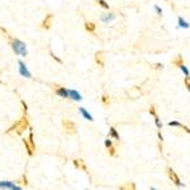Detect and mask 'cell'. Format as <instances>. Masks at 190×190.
Instances as JSON below:
<instances>
[{
  "instance_id": "obj_1",
  "label": "cell",
  "mask_w": 190,
  "mask_h": 190,
  "mask_svg": "<svg viewBox=\"0 0 190 190\" xmlns=\"http://www.w3.org/2000/svg\"><path fill=\"white\" fill-rule=\"evenodd\" d=\"M29 128V120H28L27 116H23L21 118H19L16 123H13L12 125L5 130V133H11V132H15L16 134H23L24 130H27Z\"/></svg>"
},
{
  "instance_id": "obj_2",
  "label": "cell",
  "mask_w": 190,
  "mask_h": 190,
  "mask_svg": "<svg viewBox=\"0 0 190 190\" xmlns=\"http://www.w3.org/2000/svg\"><path fill=\"white\" fill-rule=\"evenodd\" d=\"M11 47H12L13 52L18 56H27V53H28L27 45H25L21 40H19V39H12V40H11Z\"/></svg>"
},
{
  "instance_id": "obj_3",
  "label": "cell",
  "mask_w": 190,
  "mask_h": 190,
  "mask_svg": "<svg viewBox=\"0 0 190 190\" xmlns=\"http://www.w3.org/2000/svg\"><path fill=\"white\" fill-rule=\"evenodd\" d=\"M63 129L67 134H76V133H77V126H76V124L73 123L72 120H69V118L63 120Z\"/></svg>"
},
{
  "instance_id": "obj_4",
  "label": "cell",
  "mask_w": 190,
  "mask_h": 190,
  "mask_svg": "<svg viewBox=\"0 0 190 190\" xmlns=\"http://www.w3.org/2000/svg\"><path fill=\"white\" fill-rule=\"evenodd\" d=\"M166 173H168V175H169L170 181H172V182L174 183V185H177V186H182V185H183V183L181 182L180 177L177 175V173H175L172 168H166Z\"/></svg>"
},
{
  "instance_id": "obj_5",
  "label": "cell",
  "mask_w": 190,
  "mask_h": 190,
  "mask_svg": "<svg viewBox=\"0 0 190 190\" xmlns=\"http://www.w3.org/2000/svg\"><path fill=\"white\" fill-rule=\"evenodd\" d=\"M52 89H53V92H55L57 96H60V97L69 98V95H68V89H67V88L60 87V85H52Z\"/></svg>"
},
{
  "instance_id": "obj_6",
  "label": "cell",
  "mask_w": 190,
  "mask_h": 190,
  "mask_svg": "<svg viewBox=\"0 0 190 190\" xmlns=\"http://www.w3.org/2000/svg\"><path fill=\"white\" fill-rule=\"evenodd\" d=\"M95 63L100 68H104V65H105V55H104L103 51H97L95 53Z\"/></svg>"
},
{
  "instance_id": "obj_7",
  "label": "cell",
  "mask_w": 190,
  "mask_h": 190,
  "mask_svg": "<svg viewBox=\"0 0 190 190\" xmlns=\"http://www.w3.org/2000/svg\"><path fill=\"white\" fill-rule=\"evenodd\" d=\"M19 72H20V75L21 76H24L25 78H31L32 77V75H31V72L28 70V68H27V65H25L24 63H23L21 60H19Z\"/></svg>"
},
{
  "instance_id": "obj_8",
  "label": "cell",
  "mask_w": 190,
  "mask_h": 190,
  "mask_svg": "<svg viewBox=\"0 0 190 190\" xmlns=\"http://www.w3.org/2000/svg\"><path fill=\"white\" fill-rule=\"evenodd\" d=\"M126 93H128V95H129L132 98H138L141 95H142V90H141L140 87H133V88H130V89H128Z\"/></svg>"
},
{
  "instance_id": "obj_9",
  "label": "cell",
  "mask_w": 190,
  "mask_h": 190,
  "mask_svg": "<svg viewBox=\"0 0 190 190\" xmlns=\"http://www.w3.org/2000/svg\"><path fill=\"white\" fill-rule=\"evenodd\" d=\"M52 20H53V15H52V13H48V15L45 16V19L43 20V23H41L43 29H49V28L52 27Z\"/></svg>"
},
{
  "instance_id": "obj_10",
  "label": "cell",
  "mask_w": 190,
  "mask_h": 190,
  "mask_svg": "<svg viewBox=\"0 0 190 190\" xmlns=\"http://www.w3.org/2000/svg\"><path fill=\"white\" fill-rule=\"evenodd\" d=\"M73 165H75V168H77V169L83 170V172H85V173H88V166H87V164H85L84 160L76 158V160H73Z\"/></svg>"
},
{
  "instance_id": "obj_11",
  "label": "cell",
  "mask_w": 190,
  "mask_h": 190,
  "mask_svg": "<svg viewBox=\"0 0 190 190\" xmlns=\"http://www.w3.org/2000/svg\"><path fill=\"white\" fill-rule=\"evenodd\" d=\"M28 129H29V136H28L27 141H28V144H29V146H31V149H32V152L35 153V150H36V144H35V136H33V130L31 129V128H28Z\"/></svg>"
},
{
  "instance_id": "obj_12",
  "label": "cell",
  "mask_w": 190,
  "mask_h": 190,
  "mask_svg": "<svg viewBox=\"0 0 190 190\" xmlns=\"http://www.w3.org/2000/svg\"><path fill=\"white\" fill-rule=\"evenodd\" d=\"M100 19H101V21H103V23H110L112 20H114V19H116V15H114V13H112V12H106V13H103V15L100 16Z\"/></svg>"
},
{
  "instance_id": "obj_13",
  "label": "cell",
  "mask_w": 190,
  "mask_h": 190,
  "mask_svg": "<svg viewBox=\"0 0 190 190\" xmlns=\"http://www.w3.org/2000/svg\"><path fill=\"white\" fill-rule=\"evenodd\" d=\"M68 95H69V98H72L73 101H80L81 98V95L75 89H68Z\"/></svg>"
},
{
  "instance_id": "obj_14",
  "label": "cell",
  "mask_w": 190,
  "mask_h": 190,
  "mask_svg": "<svg viewBox=\"0 0 190 190\" xmlns=\"http://www.w3.org/2000/svg\"><path fill=\"white\" fill-rule=\"evenodd\" d=\"M13 185H15V182H12V181H0V189L3 190H10Z\"/></svg>"
},
{
  "instance_id": "obj_15",
  "label": "cell",
  "mask_w": 190,
  "mask_h": 190,
  "mask_svg": "<svg viewBox=\"0 0 190 190\" xmlns=\"http://www.w3.org/2000/svg\"><path fill=\"white\" fill-rule=\"evenodd\" d=\"M172 64L175 65V67H178V68H180L181 65H183V57H182V55H177V56H175V57L172 60Z\"/></svg>"
},
{
  "instance_id": "obj_16",
  "label": "cell",
  "mask_w": 190,
  "mask_h": 190,
  "mask_svg": "<svg viewBox=\"0 0 190 190\" xmlns=\"http://www.w3.org/2000/svg\"><path fill=\"white\" fill-rule=\"evenodd\" d=\"M118 189H120V190H137V189H136V183L134 182H125L124 185H121Z\"/></svg>"
},
{
  "instance_id": "obj_17",
  "label": "cell",
  "mask_w": 190,
  "mask_h": 190,
  "mask_svg": "<svg viewBox=\"0 0 190 190\" xmlns=\"http://www.w3.org/2000/svg\"><path fill=\"white\" fill-rule=\"evenodd\" d=\"M85 29H87L89 33H95L96 24H95V23H92V21H85Z\"/></svg>"
},
{
  "instance_id": "obj_18",
  "label": "cell",
  "mask_w": 190,
  "mask_h": 190,
  "mask_svg": "<svg viewBox=\"0 0 190 190\" xmlns=\"http://www.w3.org/2000/svg\"><path fill=\"white\" fill-rule=\"evenodd\" d=\"M78 110H80V113L83 114V117L85 118V120H88V121H93L92 114H90L89 112H87V110H85V108H78Z\"/></svg>"
},
{
  "instance_id": "obj_19",
  "label": "cell",
  "mask_w": 190,
  "mask_h": 190,
  "mask_svg": "<svg viewBox=\"0 0 190 190\" xmlns=\"http://www.w3.org/2000/svg\"><path fill=\"white\" fill-rule=\"evenodd\" d=\"M101 104H103L104 106H109V104H110V96L109 95H103V96H101Z\"/></svg>"
},
{
  "instance_id": "obj_20",
  "label": "cell",
  "mask_w": 190,
  "mask_h": 190,
  "mask_svg": "<svg viewBox=\"0 0 190 190\" xmlns=\"http://www.w3.org/2000/svg\"><path fill=\"white\" fill-rule=\"evenodd\" d=\"M109 136H110V137H113L114 140L120 141V134L117 133V130H116L114 128H110V129H109Z\"/></svg>"
},
{
  "instance_id": "obj_21",
  "label": "cell",
  "mask_w": 190,
  "mask_h": 190,
  "mask_svg": "<svg viewBox=\"0 0 190 190\" xmlns=\"http://www.w3.org/2000/svg\"><path fill=\"white\" fill-rule=\"evenodd\" d=\"M23 144H24L25 149H27V153H28V156H33V154H35V153L32 152V149H31V146H29V144H28L27 138H23Z\"/></svg>"
},
{
  "instance_id": "obj_22",
  "label": "cell",
  "mask_w": 190,
  "mask_h": 190,
  "mask_svg": "<svg viewBox=\"0 0 190 190\" xmlns=\"http://www.w3.org/2000/svg\"><path fill=\"white\" fill-rule=\"evenodd\" d=\"M154 123H156V126L158 128V130L162 129V124H161V120H160V117H158V114L154 116Z\"/></svg>"
},
{
  "instance_id": "obj_23",
  "label": "cell",
  "mask_w": 190,
  "mask_h": 190,
  "mask_svg": "<svg viewBox=\"0 0 190 190\" xmlns=\"http://www.w3.org/2000/svg\"><path fill=\"white\" fill-rule=\"evenodd\" d=\"M149 113L153 116V117H154V116L157 114V108H156L154 104H152V105H150V108H149Z\"/></svg>"
},
{
  "instance_id": "obj_24",
  "label": "cell",
  "mask_w": 190,
  "mask_h": 190,
  "mask_svg": "<svg viewBox=\"0 0 190 190\" xmlns=\"http://www.w3.org/2000/svg\"><path fill=\"white\" fill-rule=\"evenodd\" d=\"M97 3L104 8V10H109V4H108L105 0H97Z\"/></svg>"
},
{
  "instance_id": "obj_25",
  "label": "cell",
  "mask_w": 190,
  "mask_h": 190,
  "mask_svg": "<svg viewBox=\"0 0 190 190\" xmlns=\"http://www.w3.org/2000/svg\"><path fill=\"white\" fill-rule=\"evenodd\" d=\"M180 69L182 70V72H183V75H185V76H190V72H189V69H188V68H186V65H185V64H183V65H181V67H180Z\"/></svg>"
},
{
  "instance_id": "obj_26",
  "label": "cell",
  "mask_w": 190,
  "mask_h": 190,
  "mask_svg": "<svg viewBox=\"0 0 190 190\" xmlns=\"http://www.w3.org/2000/svg\"><path fill=\"white\" fill-rule=\"evenodd\" d=\"M178 21H180V25H181L182 28H189V24H188V23H186L185 20H183L182 18H178Z\"/></svg>"
},
{
  "instance_id": "obj_27",
  "label": "cell",
  "mask_w": 190,
  "mask_h": 190,
  "mask_svg": "<svg viewBox=\"0 0 190 190\" xmlns=\"http://www.w3.org/2000/svg\"><path fill=\"white\" fill-rule=\"evenodd\" d=\"M183 83H185L186 88H188V90L190 92V76H185V78H183Z\"/></svg>"
},
{
  "instance_id": "obj_28",
  "label": "cell",
  "mask_w": 190,
  "mask_h": 190,
  "mask_svg": "<svg viewBox=\"0 0 190 190\" xmlns=\"http://www.w3.org/2000/svg\"><path fill=\"white\" fill-rule=\"evenodd\" d=\"M19 182H20V183H23V185H24V186H27L28 185V180H27V175H21V178H20V180H19Z\"/></svg>"
},
{
  "instance_id": "obj_29",
  "label": "cell",
  "mask_w": 190,
  "mask_h": 190,
  "mask_svg": "<svg viewBox=\"0 0 190 190\" xmlns=\"http://www.w3.org/2000/svg\"><path fill=\"white\" fill-rule=\"evenodd\" d=\"M108 153H109V156L114 157V156H116V148H114V146H110V148L108 149Z\"/></svg>"
},
{
  "instance_id": "obj_30",
  "label": "cell",
  "mask_w": 190,
  "mask_h": 190,
  "mask_svg": "<svg viewBox=\"0 0 190 190\" xmlns=\"http://www.w3.org/2000/svg\"><path fill=\"white\" fill-rule=\"evenodd\" d=\"M181 125H182V124L178 123V121H170V123H169V126H177V128H181Z\"/></svg>"
},
{
  "instance_id": "obj_31",
  "label": "cell",
  "mask_w": 190,
  "mask_h": 190,
  "mask_svg": "<svg viewBox=\"0 0 190 190\" xmlns=\"http://www.w3.org/2000/svg\"><path fill=\"white\" fill-rule=\"evenodd\" d=\"M110 146H113V142H112V140H109V138H108V140H105V148L109 149Z\"/></svg>"
},
{
  "instance_id": "obj_32",
  "label": "cell",
  "mask_w": 190,
  "mask_h": 190,
  "mask_svg": "<svg viewBox=\"0 0 190 190\" xmlns=\"http://www.w3.org/2000/svg\"><path fill=\"white\" fill-rule=\"evenodd\" d=\"M51 56H52V59H55V60L57 61L59 64H63V60H61V59H59V57H57V56H56V55H53V52H51Z\"/></svg>"
},
{
  "instance_id": "obj_33",
  "label": "cell",
  "mask_w": 190,
  "mask_h": 190,
  "mask_svg": "<svg viewBox=\"0 0 190 190\" xmlns=\"http://www.w3.org/2000/svg\"><path fill=\"white\" fill-rule=\"evenodd\" d=\"M10 190H23V189L20 188V186H18V185H16V183H15V185H13V186H12V188H11Z\"/></svg>"
},
{
  "instance_id": "obj_34",
  "label": "cell",
  "mask_w": 190,
  "mask_h": 190,
  "mask_svg": "<svg viewBox=\"0 0 190 190\" xmlns=\"http://www.w3.org/2000/svg\"><path fill=\"white\" fill-rule=\"evenodd\" d=\"M21 105H23V110H24V112H27L28 108H27V104H25V101H23V100H21Z\"/></svg>"
},
{
  "instance_id": "obj_35",
  "label": "cell",
  "mask_w": 190,
  "mask_h": 190,
  "mask_svg": "<svg viewBox=\"0 0 190 190\" xmlns=\"http://www.w3.org/2000/svg\"><path fill=\"white\" fill-rule=\"evenodd\" d=\"M154 68L156 69H162V65H161L160 63H157V64H154Z\"/></svg>"
},
{
  "instance_id": "obj_36",
  "label": "cell",
  "mask_w": 190,
  "mask_h": 190,
  "mask_svg": "<svg viewBox=\"0 0 190 190\" xmlns=\"http://www.w3.org/2000/svg\"><path fill=\"white\" fill-rule=\"evenodd\" d=\"M156 11H157V13H158V15H161V13H162V11H161V8L158 7V5H156Z\"/></svg>"
},
{
  "instance_id": "obj_37",
  "label": "cell",
  "mask_w": 190,
  "mask_h": 190,
  "mask_svg": "<svg viewBox=\"0 0 190 190\" xmlns=\"http://www.w3.org/2000/svg\"><path fill=\"white\" fill-rule=\"evenodd\" d=\"M150 190H157V189H156V188H150Z\"/></svg>"
},
{
  "instance_id": "obj_38",
  "label": "cell",
  "mask_w": 190,
  "mask_h": 190,
  "mask_svg": "<svg viewBox=\"0 0 190 190\" xmlns=\"http://www.w3.org/2000/svg\"><path fill=\"white\" fill-rule=\"evenodd\" d=\"M0 29H1V28H0Z\"/></svg>"
}]
</instances>
